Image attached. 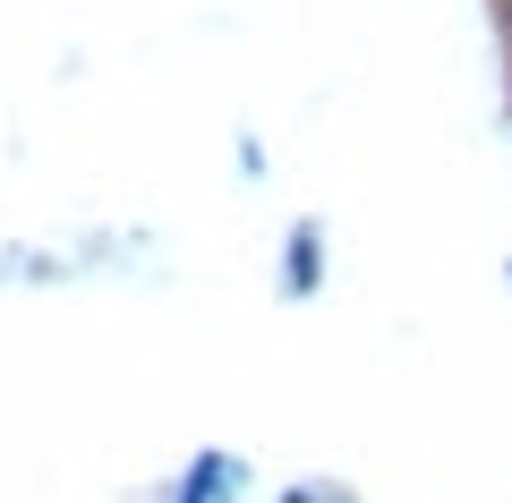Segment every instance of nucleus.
<instances>
[{
    "label": "nucleus",
    "instance_id": "nucleus-1",
    "mask_svg": "<svg viewBox=\"0 0 512 503\" xmlns=\"http://www.w3.org/2000/svg\"><path fill=\"white\" fill-rule=\"evenodd\" d=\"M316 282H325V231H316V222H299V231H291V256H282V290H291V299H308Z\"/></svg>",
    "mask_w": 512,
    "mask_h": 503
},
{
    "label": "nucleus",
    "instance_id": "nucleus-2",
    "mask_svg": "<svg viewBox=\"0 0 512 503\" xmlns=\"http://www.w3.org/2000/svg\"><path fill=\"white\" fill-rule=\"evenodd\" d=\"M231 495H239V469L222 461V452H214V461H197V469H188V486H180V503H231Z\"/></svg>",
    "mask_w": 512,
    "mask_h": 503
},
{
    "label": "nucleus",
    "instance_id": "nucleus-3",
    "mask_svg": "<svg viewBox=\"0 0 512 503\" xmlns=\"http://www.w3.org/2000/svg\"><path fill=\"white\" fill-rule=\"evenodd\" d=\"M495 35H504V60H512V0H495Z\"/></svg>",
    "mask_w": 512,
    "mask_h": 503
}]
</instances>
